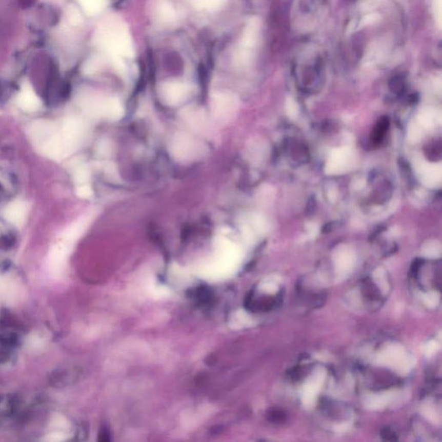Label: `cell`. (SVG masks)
<instances>
[{"label":"cell","mask_w":442,"mask_h":442,"mask_svg":"<svg viewBox=\"0 0 442 442\" xmlns=\"http://www.w3.org/2000/svg\"><path fill=\"white\" fill-rule=\"evenodd\" d=\"M96 43L111 55L126 57H132L134 55L131 36L127 28L122 23L112 20L99 28L96 34Z\"/></svg>","instance_id":"cell-1"},{"label":"cell","mask_w":442,"mask_h":442,"mask_svg":"<svg viewBox=\"0 0 442 442\" xmlns=\"http://www.w3.org/2000/svg\"><path fill=\"white\" fill-rule=\"evenodd\" d=\"M205 145L189 134H175L169 143V152L171 156L182 163L195 161L204 156Z\"/></svg>","instance_id":"cell-2"},{"label":"cell","mask_w":442,"mask_h":442,"mask_svg":"<svg viewBox=\"0 0 442 442\" xmlns=\"http://www.w3.org/2000/svg\"><path fill=\"white\" fill-rule=\"evenodd\" d=\"M211 111L213 116L220 121H228L237 112L238 103L233 94L218 92L211 97Z\"/></svg>","instance_id":"cell-3"},{"label":"cell","mask_w":442,"mask_h":442,"mask_svg":"<svg viewBox=\"0 0 442 442\" xmlns=\"http://www.w3.org/2000/svg\"><path fill=\"white\" fill-rule=\"evenodd\" d=\"M191 90L190 85L173 81L162 84L159 89V95L164 104L169 107H175L189 98Z\"/></svg>","instance_id":"cell-4"},{"label":"cell","mask_w":442,"mask_h":442,"mask_svg":"<svg viewBox=\"0 0 442 442\" xmlns=\"http://www.w3.org/2000/svg\"><path fill=\"white\" fill-rule=\"evenodd\" d=\"M261 23L257 17L251 18L246 25L241 39L240 50L237 55V61L239 63H248L251 59V50L255 48L258 41Z\"/></svg>","instance_id":"cell-5"},{"label":"cell","mask_w":442,"mask_h":442,"mask_svg":"<svg viewBox=\"0 0 442 442\" xmlns=\"http://www.w3.org/2000/svg\"><path fill=\"white\" fill-rule=\"evenodd\" d=\"M61 135L69 153L73 152L82 142L84 125L78 118L70 117L63 124Z\"/></svg>","instance_id":"cell-6"},{"label":"cell","mask_w":442,"mask_h":442,"mask_svg":"<svg viewBox=\"0 0 442 442\" xmlns=\"http://www.w3.org/2000/svg\"><path fill=\"white\" fill-rule=\"evenodd\" d=\"M16 102L23 110L26 112H34L41 106V101L33 90L29 82L22 85V89L16 98Z\"/></svg>","instance_id":"cell-7"},{"label":"cell","mask_w":442,"mask_h":442,"mask_svg":"<svg viewBox=\"0 0 442 442\" xmlns=\"http://www.w3.org/2000/svg\"><path fill=\"white\" fill-rule=\"evenodd\" d=\"M183 120L194 131H205L208 128V119L205 112L198 108H187L182 113Z\"/></svg>","instance_id":"cell-8"},{"label":"cell","mask_w":442,"mask_h":442,"mask_svg":"<svg viewBox=\"0 0 442 442\" xmlns=\"http://www.w3.org/2000/svg\"><path fill=\"white\" fill-rule=\"evenodd\" d=\"M27 214V208L22 202H15L6 208V217L11 224L21 226Z\"/></svg>","instance_id":"cell-9"},{"label":"cell","mask_w":442,"mask_h":442,"mask_svg":"<svg viewBox=\"0 0 442 442\" xmlns=\"http://www.w3.org/2000/svg\"><path fill=\"white\" fill-rule=\"evenodd\" d=\"M123 106L120 101L114 97H109L106 98L103 117L111 121L119 120L124 116Z\"/></svg>","instance_id":"cell-10"},{"label":"cell","mask_w":442,"mask_h":442,"mask_svg":"<svg viewBox=\"0 0 442 442\" xmlns=\"http://www.w3.org/2000/svg\"><path fill=\"white\" fill-rule=\"evenodd\" d=\"M16 410V401L11 396L0 393V424L8 420Z\"/></svg>","instance_id":"cell-11"},{"label":"cell","mask_w":442,"mask_h":442,"mask_svg":"<svg viewBox=\"0 0 442 442\" xmlns=\"http://www.w3.org/2000/svg\"><path fill=\"white\" fill-rule=\"evenodd\" d=\"M156 13L162 22L171 23L175 19V9L169 0H158Z\"/></svg>","instance_id":"cell-12"},{"label":"cell","mask_w":442,"mask_h":442,"mask_svg":"<svg viewBox=\"0 0 442 442\" xmlns=\"http://www.w3.org/2000/svg\"><path fill=\"white\" fill-rule=\"evenodd\" d=\"M79 2L87 13L95 15L103 10L107 0H79Z\"/></svg>","instance_id":"cell-13"},{"label":"cell","mask_w":442,"mask_h":442,"mask_svg":"<svg viewBox=\"0 0 442 442\" xmlns=\"http://www.w3.org/2000/svg\"><path fill=\"white\" fill-rule=\"evenodd\" d=\"M103 63H104V61L101 57H98V56L91 57L85 63L84 66H83V73L85 74H88V75L95 74L101 69Z\"/></svg>","instance_id":"cell-14"},{"label":"cell","mask_w":442,"mask_h":442,"mask_svg":"<svg viewBox=\"0 0 442 442\" xmlns=\"http://www.w3.org/2000/svg\"><path fill=\"white\" fill-rule=\"evenodd\" d=\"M13 346L14 343L0 333V363L8 358L10 350Z\"/></svg>","instance_id":"cell-15"},{"label":"cell","mask_w":442,"mask_h":442,"mask_svg":"<svg viewBox=\"0 0 442 442\" xmlns=\"http://www.w3.org/2000/svg\"><path fill=\"white\" fill-rule=\"evenodd\" d=\"M198 7L206 10H215L223 6L226 0H194Z\"/></svg>","instance_id":"cell-16"},{"label":"cell","mask_w":442,"mask_h":442,"mask_svg":"<svg viewBox=\"0 0 442 442\" xmlns=\"http://www.w3.org/2000/svg\"><path fill=\"white\" fill-rule=\"evenodd\" d=\"M74 179L79 184H84V183H87L89 179L88 169L84 166L77 168L76 170H75V174H74Z\"/></svg>","instance_id":"cell-17"},{"label":"cell","mask_w":442,"mask_h":442,"mask_svg":"<svg viewBox=\"0 0 442 442\" xmlns=\"http://www.w3.org/2000/svg\"><path fill=\"white\" fill-rule=\"evenodd\" d=\"M68 16H69V22L71 23L72 25H78L82 24V21H83V18L79 13V11L74 6L69 7Z\"/></svg>","instance_id":"cell-18"},{"label":"cell","mask_w":442,"mask_h":442,"mask_svg":"<svg viewBox=\"0 0 442 442\" xmlns=\"http://www.w3.org/2000/svg\"><path fill=\"white\" fill-rule=\"evenodd\" d=\"M433 10H434V17L437 21L438 26L440 28L442 22V0L433 1Z\"/></svg>","instance_id":"cell-19"},{"label":"cell","mask_w":442,"mask_h":442,"mask_svg":"<svg viewBox=\"0 0 442 442\" xmlns=\"http://www.w3.org/2000/svg\"><path fill=\"white\" fill-rule=\"evenodd\" d=\"M93 190L91 189L90 186L87 185V184H82L77 188L76 194L82 199L91 198L93 196Z\"/></svg>","instance_id":"cell-20"}]
</instances>
